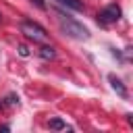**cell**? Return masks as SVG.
<instances>
[{"mask_svg": "<svg viewBox=\"0 0 133 133\" xmlns=\"http://www.w3.org/2000/svg\"><path fill=\"white\" fill-rule=\"evenodd\" d=\"M19 54H21V56H29V48L21 44V46H19Z\"/></svg>", "mask_w": 133, "mask_h": 133, "instance_id": "cell-9", "label": "cell"}, {"mask_svg": "<svg viewBox=\"0 0 133 133\" xmlns=\"http://www.w3.org/2000/svg\"><path fill=\"white\" fill-rule=\"evenodd\" d=\"M21 33H23L25 37L33 39V42H46V37H48L46 29H44L42 25L33 23V21H23V23H21Z\"/></svg>", "mask_w": 133, "mask_h": 133, "instance_id": "cell-2", "label": "cell"}, {"mask_svg": "<svg viewBox=\"0 0 133 133\" xmlns=\"http://www.w3.org/2000/svg\"><path fill=\"white\" fill-rule=\"evenodd\" d=\"M50 129H54V131H62V129H66V125H64V121L62 118H50Z\"/></svg>", "mask_w": 133, "mask_h": 133, "instance_id": "cell-6", "label": "cell"}, {"mask_svg": "<svg viewBox=\"0 0 133 133\" xmlns=\"http://www.w3.org/2000/svg\"><path fill=\"white\" fill-rule=\"evenodd\" d=\"M108 81H110L112 89H114V91H116V94H118L121 98H127V96H129V91H127L125 83H123V81H121V79H118L116 75H110V77H108Z\"/></svg>", "mask_w": 133, "mask_h": 133, "instance_id": "cell-4", "label": "cell"}, {"mask_svg": "<svg viewBox=\"0 0 133 133\" xmlns=\"http://www.w3.org/2000/svg\"><path fill=\"white\" fill-rule=\"evenodd\" d=\"M121 6H116V4H110V6H106V8H102L100 12H98V21L102 23V25H112V23H116L118 19H121Z\"/></svg>", "mask_w": 133, "mask_h": 133, "instance_id": "cell-3", "label": "cell"}, {"mask_svg": "<svg viewBox=\"0 0 133 133\" xmlns=\"http://www.w3.org/2000/svg\"><path fill=\"white\" fill-rule=\"evenodd\" d=\"M64 6H71V8H75V10H83V2H79V0H60Z\"/></svg>", "mask_w": 133, "mask_h": 133, "instance_id": "cell-7", "label": "cell"}, {"mask_svg": "<svg viewBox=\"0 0 133 133\" xmlns=\"http://www.w3.org/2000/svg\"><path fill=\"white\" fill-rule=\"evenodd\" d=\"M0 19H2V17H0Z\"/></svg>", "mask_w": 133, "mask_h": 133, "instance_id": "cell-12", "label": "cell"}, {"mask_svg": "<svg viewBox=\"0 0 133 133\" xmlns=\"http://www.w3.org/2000/svg\"><path fill=\"white\" fill-rule=\"evenodd\" d=\"M6 104H10V106H15V104H19V96H15V94H10V96L6 98Z\"/></svg>", "mask_w": 133, "mask_h": 133, "instance_id": "cell-8", "label": "cell"}, {"mask_svg": "<svg viewBox=\"0 0 133 133\" xmlns=\"http://www.w3.org/2000/svg\"><path fill=\"white\" fill-rule=\"evenodd\" d=\"M56 19H58V25H60L62 33H66L69 37H73V39H87L89 37V31L79 21H75L73 17H69L66 12L56 10Z\"/></svg>", "mask_w": 133, "mask_h": 133, "instance_id": "cell-1", "label": "cell"}, {"mask_svg": "<svg viewBox=\"0 0 133 133\" xmlns=\"http://www.w3.org/2000/svg\"><path fill=\"white\" fill-rule=\"evenodd\" d=\"M39 56H42L44 60H52V58L56 56V52H54L52 46H42V48H39Z\"/></svg>", "mask_w": 133, "mask_h": 133, "instance_id": "cell-5", "label": "cell"}, {"mask_svg": "<svg viewBox=\"0 0 133 133\" xmlns=\"http://www.w3.org/2000/svg\"><path fill=\"white\" fill-rule=\"evenodd\" d=\"M33 2H35V4L39 6V8H44V6H46V4H44V0H33Z\"/></svg>", "mask_w": 133, "mask_h": 133, "instance_id": "cell-10", "label": "cell"}, {"mask_svg": "<svg viewBox=\"0 0 133 133\" xmlns=\"http://www.w3.org/2000/svg\"><path fill=\"white\" fill-rule=\"evenodd\" d=\"M2 108H4V102H0V110H2Z\"/></svg>", "mask_w": 133, "mask_h": 133, "instance_id": "cell-11", "label": "cell"}]
</instances>
